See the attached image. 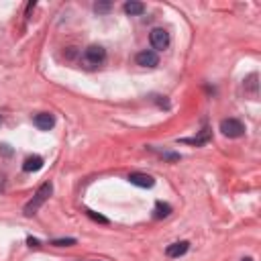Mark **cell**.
Instances as JSON below:
<instances>
[{
	"label": "cell",
	"instance_id": "cell-15",
	"mask_svg": "<svg viewBox=\"0 0 261 261\" xmlns=\"http://www.w3.org/2000/svg\"><path fill=\"white\" fill-rule=\"evenodd\" d=\"M88 217H90V219H94V221H98V223H102V224H106V223H109V219H104V217H100V214L92 212V210H88Z\"/></svg>",
	"mask_w": 261,
	"mask_h": 261
},
{
	"label": "cell",
	"instance_id": "cell-1",
	"mask_svg": "<svg viewBox=\"0 0 261 261\" xmlns=\"http://www.w3.org/2000/svg\"><path fill=\"white\" fill-rule=\"evenodd\" d=\"M51 184H43V186L35 192V196H33V200H31L27 206H25V214H27V217H33V214L45 204V202H47V198L51 196Z\"/></svg>",
	"mask_w": 261,
	"mask_h": 261
},
{
	"label": "cell",
	"instance_id": "cell-10",
	"mask_svg": "<svg viewBox=\"0 0 261 261\" xmlns=\"http://www.w3.org/2000/svg\"><path fill=\"white\" fill-rule=\"evenodd\" d=\"M125 12L131 14V17H137V14H143L145 12V4L143 2H137V0H131V2L125 4Z\"/></svg>",
	"mask_w": 261,
	"mask_h": 261
},
{
	"label": "cell",
	"instance_id": "cell-12",
	"mask_svg": "<svg viewBox=\"0 0 261 261\" xmlns=\"http://www.w3.org/2000/svg\"><path fill=\"white\" fill-rule=\"evenodd\" d=\"M210 139V131L208 129H204L202 133H200V137H196V139H184V143H192V145H202V143H206Z\"/></svg>",
	"mask_w": 261,
	"mask_h": 261
},
{
	"label": "cell",
	"instance_id": "cell-4",
	"mask_svg": "<svg viewBox=\"0 0 261 261\" xmlns=\"http://www.w3.org/2000/svg\"><path fill=\"white\" fill-rule=\"evenodd\" d=\"M149 39L155 49H167V45H170V33L165 29H153Z\"/></svg>",
	"mask_w": 261,
	"mask_h": 261
},
{
	"label": "cell",
	"instance_id": "cell-17",
	"mask_svg": "<svg viewBox=\"0 0 261 261\" xmlns=\"http://www.w3.org/2000/svg\"><path fill=\"white\" fill-rule=\"evenodd\" d=\"M33 8H35V2H29V6H27V17L31 12H33Z\"/></svg>",
	"mask_w": 261,
	"mask_h": 261
},
{
	"label": "cell",
	"instance_id": "cell-2",
	"mask_svg": "<svg viewBox=\"0 0 261 261\" xmlns=\"http://www.w3.org/2000/svg\"><path fill=\"white\" fill-rule=\"evenodd\" d=\"M84 64L88 68H98L104 64V59H106V51L104 47H100V45H90V47L84 51Z\"/></svg>",
	"mask_w": 261,
	"mask_h": 261
},
{
	"label": "cell",
	"instance_id": "cell-13",
	"mask_svg": "<svg viewBox=\"0 0 261 261\" xmlns=\"http://www.w3.org/2000/svg\"><path fill=\"white\" fill-rule=\"evenodd\" d=\"M74 243H75V239H57V241H53L55 247H68V245H74Z\"/></svg>",
	"mask_w": 261,
	"mask_h": 261
},
{
	"label": "cell",
	"instance_id": "cell-8",
	"mask_svg": "<svg viewBox=\"0 0 261 261\" xmlns=\"http://www.w3.org/2000/svg\"><path fill=\"white\" fill-rule=\"evenodd\" d=\"M188 247H190V243H188V241H180V243L170 245V247L165 249V253H167V257H182L184 253L188 251Z\"/></svg>",
	"mask_w": 261,
	"mask_h": 261
},
{
	"label": "cell",
	"instance_id": "cell-7",
	"mask_svg": "<svg viewBox=\"0 0 261 261\" xmlns=\"http://www.w3.org/2000/svg\"><path fill=\"white\" fill-rule=\"evenodd\" d=\"M129 182L135 184V186H139V188H153V184H155V180L147 174H131Z\"/></svg>",
	"mask_w": 261,
	"mask_h": 261
},
{
	"label": "cell",
	"instance_id": "cell-11",
	"mask_svg": "<svg viewBox=\"0 0 261 261\" xmlns=\"http://www.w3.org/2000/svg\"><path fill=\"white\" fill-rule=\"evenodd\" d=\"M170 212H172L170 204H165V202H157L155 204V219H165Z\"/></svg>",
	"mask_w": 261,
	"mask_h": 261
},
{
	"label": "cell",
	"instance_id": "cell-5",
	"mask_svg": "<svg viewBox=\"0 0 261 261\" xmlns=\"http://www.w3.org/2000/svg\"><path fill=\"white\" fill-rule=\"evenodd\" d=\"M137 66H141V68H155L159 64V57L155 51H151V49H145L141 53H137Z\"/></svg>",
	"mask_w": 261,
	"mask_h": 261
},
{
	"label": "cell",
	"instance_id": "cell-18",
	"mask_svg": "<svg viewBox=\"0 0 261 261\" xmlns=\"http://www.w3.org/2000/svg\"><path fill=\"white\" fill-rule=\"evenodd\" d=\"M243 261H253V259H249V257H247V259H243Z\"/></svg>",
	"mask_w": 261,
	"mask_h": 261
},
{
	"label": "cell",
	"instance_id": "cell-16",
	"mask_svg": "<svg viewBox=\"0 0 261 261\" xmlns=\"http://www.w3.org/2000/svg\"><path fill=\"white\" fill-rule=\"evenodd\" d=\"M27 243L31 245V247H39V241H37V239H29Z\"/></svg>",
	"mask_w": 261,
	"mask_h": 261
},
{
	"label": "cell",
	"instance_id": "cell-14",
	"mask_svg": "<svg viewBox=\"0 0 261 261\" xmlns=\"http://www.w3.org/2000/svg\"><path fill=\"white\" fill-rule=\"evenodd\" d=\"M94 10H96V12H109V10H111V4H109V2H96V4H94Z\"/></svg>",
	"mask_w": 261,
	"mask_h": 261
},
{
	"label": "cell",
	"instance_id": "cell-3",
	"mask_svg": "<svg viewBox=\"0 0 261 261\" xmlns=\"http://www.w3.org/2000/svg\"><path fill=\"white\" fill-rule=\"evenodd\" d=\"M221 131L224 137H231V139H237V137H241L245 133V127L243 122L237 120V118H224L221 122Z\"/></svg>",
	"mask_w": 261,
	"mask_h": 261
},
{
	"label": "cell",
	"instance_id": "cell-6",
	"mask_svg": "<svg viewBox=\"0 0 261 261\" xmlns=\"http://www.w3.org/2000/svg\"><path fill=\"white\" fill-rule=\"evenodd\" d=\"M33 122H35V127H37L39 131H49V129H53V125H55V116L49 114V112H41V114H37V116L33 118Z\"/></svg>",
	"mask_w": 261,
	"mask_h": 261
},
{
	"label": "cell",
	"instance_id": "cell-9",
	"mask_svg": "<svg viewBox=\"0 0 261 261\" xmlns=\"http://www.w3.org/2000/svg\"><path fill=\"white\" fill-rule=\"evenodd\" d=\"M41 167H43V159H41L39 155H31V157H27L25 163H23V170H25V172H39Z\"/></svg>",
	"mask_w": 261,
	"mask_h": 261
},
{
	"label": "cell",
	"instance_id": "cell-19",
	"mask_svg": "<svg viewBox=\"0 0 261 261\" xmlns=\"http://www.w3.org/2000/svg\"><path fill=\"white\" fill-rule=\"evenodd\" d=\"M0 125H2V118H0Z\"/></svg>",
	"mask_w": 261,
	"mask_h": 261
}]
</instances>
